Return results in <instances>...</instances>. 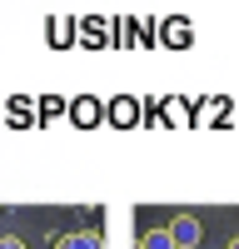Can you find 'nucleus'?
I'll list each match as a JSON object with an SVG mask.
<instances>
[{"mask_svg": "<svg viewBox=\"0 0 239 249\" xmlns=\"http://www.w3.org/2000/svg\"><path fill=\"white\" fill-rule=\"evenodd\" d=\"M170 239H174V249H199V244H205V230H199V219H194V214H174Z\"/></svg>", "mask_w": 239, "mask_h": 249, "instance_id": "nucleus-1", "label": "nucleus"}, {"mask_svg": "<svg viewBox=\"0 0 239 249\" xmlns=\"http://www.w3.org/2000/svg\"><path fill=\"white\" fill-rule=\"evenodd\" d=\"M55 249H100V234H60Z\"/></svg>", "mask_w": 239, "mask_h": 249, "instance_id": "nucleus-2", "label": "nucleus"}, {"mask_svg": "<svg viewBox=\"0 0 239 249\" xmlns=\"http://www.w3.org/2000/svg\"><path fill=\"white\" fill-rule=\"evenodd\" d=\"M70 115H75L80 124H95V115H100V105H95V100H75V105H70Z\"/></svg>", "mask_w": 239, "mask_h": 249, "instance_id": "nucleus-3", "label": "nucleus"}, {"mask_svg": "<svg viewBox=\"0 0 239 249\" xmlns=\"http://www.w3.org/2000/svg\"><path fill=\"white\" fill-rule=\"evenodd\" d=\"M139 249H174V239H170V230H150L139 239Z\"/></svg>", "mask_w": 239, "mask_h": 249, "instance_id": "nucleus-4", "label": "nucleus"}, {"mask_svg": "<svg viewBox=\"0 0 239 249\" xmlns=\"http://www.w3.org/2000/svg\"><path fill=\"white\" fill-rule=\"evenodd\" d=\"M0 249H25V239H15V234H0Z\"/></svg>", "mask_w": 239, "mask_h": 249, "instance_id": "nucleus-5", "label": "nucleus"}, {"mask_svg": "<svg viewBox=\"0 0 239 249\" xmlns=\"http://www.w3.org/2000/svg\"><path fill=\"white\" fill-rule=\"evenodd\" d=\"M229 249H239V239H229Z\"/></svg>", "mask_w": 239, "mask_h": 249, "instance_id": "nucleus-6", "label": "nucleus"}]
</instances>
